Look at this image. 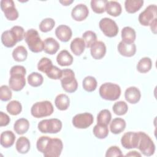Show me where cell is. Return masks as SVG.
Wrapping results in <instances>:
<instances>
[{"mask_svg":"<svg viewBox=\"0 0 157 157\" xmlns=\"http://www.w3.org/2000/svg\"><path fill=\"white\" fill-rule=\"evenodd\" d=\"M1 9L4 12L6 18L10 21L16 20L19 16L15 3L12 0H1L0 2Z\"/></svg>","mask_w":157,"mask_h":157,"instance_id":"obj_12","label":"cell"},{"mask_svg":"<svg viewBox=\"0 0 157 157\" xmlns=\"http://www.w3.org/2000/svg\"><path fill=\"white\" fill-rule=\"evenodd\" d=\"M6 109L10 114L12 115H17L20 114L22 110V105L19 101L13 100L7 104Z\"/></svg>","mask_w":157,"mask_h":157,"instance_id":"obj_36","label":"cell"},{"mask_svg":"<svg viewBox=\"0 0 157 157\" xmlns=\"http://www.w3.org/2000/svg\"><path fill=\"white\" fill-rule=\"evenodd\" d=\"M26 74V69L23 66L15 65L11 67L9 85L12 90L19 91L24 88L26 85V80L25 77Z\"/></svg>","mask_w":157,"mask_h":157,"instance_id":"obj_2","label":"cell"},{"mask_svg":"<svg viewBox=\"0 0 157 157\" xmlns=\"http://www.w3.org/2000/svg\"><path fill=\"white\" fill-rule=\"evenodd\" d=\"M139 140L137 148L145 156H150L155 151V145L150 136L144 132H138Z\"/></svg>","mask_w":157,"mask_h":157,"instance_id":"obj_8","label":"cell"},{"mask_svg":"<svg viewBox=\"0 0 157 157\" xmlns=\"http://www.w3.org/2000/svg\"><path fill=\"white\" fill-rule=\"evenodd\" d=\"M37 128L42 133L56 134L61 130L62 122L58 118L45 119L38 123Z\"/></svg>","mask_w":157,"mask_h":157,"instance_id":"obj_7","label":"cell"},{"mask_svg":"<svg viewBox=\"0 0 157 157\" xmlns=\"http://www.w3.org/2000/svg\"><path fill=\"white\" fill-rule=\"evenodd\" d=\"M124 98L128 102L134 104L140 101L141 93L137 87L130 86L125 90Z\"/></svg>","mask_w":157,"mask_h":157,"instance_id":"obj_18","label":"cell"},{"mask_svg":"<svg viewBox=\"0 0 157 157\" xmlns=\"http://www.w3.org/2000/svg\"><path fill=\"white\" fill-rule=\"evenodd\" d=\"M55 35L56 37L61 42H68L72 36V32L71 28L65 25L58 26L55 29Z\"/></svg>","mask_w":157,"mask_h":157,"instance_id":"obj_16","label":"cell"},{"mask_svg":"<svg viewBox=\"0 0 157 157\" xmlns=\"http://www.w3.org/2000/svg\"><path fill=\"white\" fill-rule=\"evenodd\" d=\"M123 155L117 146H111L109 147L105 153L106 157H113V156H123Z\"/></svg>","mask_w":157,"mask_h":157,"instance_id":"obj_45","label":"cell"},{"mask_svg":"<svg viewBox=\"0 0 157 157\" xmlns=\"http://www.w3.org/2000/svg\"><path fill=\"white\" fill-rule=\"evenodd\" d=\"M47 76L51 79L58 80L60 79L62 75V70L55 66H52V67L45 73Z\"/></svg>","mask_w":157,"mask_h":157,"instance_id":"obj_44","label":"cell"},{"mask_svg":"<svg viewBox=\"0 0 157 157\" xmlns=\"http://www.w3.org/2000/svg\"><path fill=\"white\" fill-rule=\"evenodd\" d=\"M152 67L151 59L148 57L141 58L137 64V70L140 73H146L150 71Z\"/></svg>","mask_w":157,"mask_h":157,"instance_id":"obj_32","label":"cell"},{"mask_svg":"<svg viewBox=\"0 0 157 157\" xmlns=\"http://www.w3.org/2000/svg\"><path fill=\"white\" fill-rule=\"evenodd\" d=\"M118 50L122 56L131 57L136 52V45L134 43L127 44L121 40L118 45Z\"/></svg>","mask_w":157,"mask_h":157,"instance_id":"obj_17","label":"cell"},{"mask_svg":"<svg viewBox=\"0 0 157 157\" xmlns=\"http://www.w3.org/2000/svg\"><path fill=\"white\" fill-rule=\"evenodd\" d=\"M56 61L61 66H68L72 64L73 57L67 50H63L58 54Z\"/></svg>","mask_w":157,"mask_h":157,"instance_id":"obj_23","label":"cell"},{"mask_svg":"<svg viewBox=\"0 0 157 157\" xmlns=\"http://www.w3.org/2000/svg\"><path fill=\"white\" fill-rule=\"evenodd\" d=\"M156 23H157V18L155 19L150 25V29L151 30V31L156 34Z\"/></svg>","mask_w":157,"mask_h":157,"instance_id":"obj_48","label":"cell"},{"mask_svg":"<svg viewBox=\"0 0 157 157\" xmlns=\"http://www.w3.org/2000/svg\"><path fill=\"white\" fill-rule=\"evenodd\" d=\"M106 12L113 17L119 16L122 12V8L121 4L115 1H107L105 6Z\"/></svg>","mask_w":157,"mask_h":157,"instance_id":"obj_22","label":"cell"},{"mask_svg":"<svg viewBox=\"0 0 157 157\" xmlns=\"http://www.w3.org/2000/svg\"><path fill=\"white\" fill-rule=\"evenodd\" d=\"M82 39L85 42V47L86 48H90L91 46L97 41V36L96 33L92 31H86L83 34Z\"/></svg>","mask_w":157,"mask_h":157,"instance_id":"obj_40","label":"cell"},{"mask_svg":"<svg viewBox=\"0 0 157 157\" xmlns=\"http://www.w3.org/2000/svg\"><path fill=\"white\" fill-rule=\"evenodd\" d=\"M59 48V43L53 37H47L44 41V50L49 55L55 54Z\"/></svg>","mask_w":157,"mask_h":157,"instance_id":"obj_20","label":"cell"},{"mask_svg":"<svg viewBox=\"0 0 157 157\" xmlns=\"http://www.w3.org/2000/svg\"><path fill=\"white\" fill-rule=\"evenodd\" d=\"M122 41L127 44H132L136 40V33L135 30L130 26H125L121 30Z\"/></svg>","mask_w":157,"mask_h":157,"instance_id":"obj_25","label":"cell"},{"mask_svg":"<svg viewBox=\"0 0 157 157\" xmlns=\"http://www.w3.org/2000/svg\"><path fill=\"white\" fill-rule=\"evenodd\" d=\"M143 0H126L124 7L126 11L129 13H134L137 12L143 6Z\"/></svg>","mask_w":157,"mask_h":157,"instance_id":"obj_29","label":"cell"},{"mask_svg":"<svg viewBox=\"0 0 157 157\" xmlns=\"http://www.w3.org/2000/svg\"><path fill=\"white\" fill-rule=\"evenodd\" d=\"M12 93L9 86L2 85L0 88V99L2 101H9L12 98Z\"/></svg>","mask_w":157,"mask_h":157,"instance_id":"obj_43","label":"cell"},{"mask_svg":"<svg viewBox=\"0 0 157 157\" xmlns=\"http://www.w3.org/2000/svg\"><path fill=\"white\" fill-rule=\"evenodd\" d=\"M53 66L52 61L47 58L43 57L42 58L37 64V69L44 73H46Z\"/></svg>","mask_w":157,"mask_h":157,"instance_id":"obj_42","label":"cell"},{"mask_svg":"<svg viewBox=\"0 0 157 157\" xmlns=\"http://www.w3.org/2000/svg\"><path fill=\"white\" fill-rule=\"evenodd\" d=\"M126 121L121 118H115L113 119L110 124V131L115 134H118L123 132L126 128Z\"/></svg>","mask_w":157,"mask_h":157,"instance_id":"obj_26","label":"cell"},{"mask_svg":"<svg viewBox=\"0 0 157 157\" xmlns=\"http://www.w3.org/2000/svg\"><path fill=\"white\" fill-rule=\"evenodd\" d=\"M60 81L62 88L65 91L74 93L77 90L78 83L75 77V74L72 69H63Z\"/></svg>","mask_w":157,"mask_h":157,"instance_id":"obj_5","label":"cell"},{"mask_svg":"<svg viewBox=\"0 0 157 157\" xmlns=\"http://www.w3.org/2000/svg\"><path fill=\"white\" fill-rule=\"evenodd\" d=\"M91 56L95 59H101L105 55L106 47L102 41H96L90 47Z\"/></svg>","mask_w":157,"mask_h":157,"instance_id":"obj_15","label":"cell"},{"mask_svg":"<svg viewBox=\"0 0 157 157\" xmlns=\"http://www.w3.org/2000/svg\"><path fill=\"white\" fill-rule=\"evenodd\" d=\"M94 121L91 113L85 112L75 115L72 120V124L78 129H86L90 126Z\"/></svg>","mask_w":157,"mask_h":157,"instance_id":"obj_11","label":"cell"},{"mask_svg":"<svg viewBox=\"0 0 157 157\" xmlns=\"http://www.w3.org/2000/svg\"><path fill=\"white\" fill-rule=\"evenodd\" d=\"M113 112L117 115H123L128 110V104L123 101L116 102L112 107Z\"/></svg>","mask_w":157,"mask_h":157,"instance_id":"obj_41","label":"cell"},{"mask_svg":"<svg viewBox=\"0 0 157 157\" xmlns=\"http://www.w3.org/2000/svg\"><path fill=\"white\" fill-rule=\"evenodd\" d=\"M126 156H141V154L136 151H131L126 155Z\"/></svg>","mask_w":157,"mask_h":157,"instance_id":"obj_49","label":"cell"},{"mask_svg":"<svg viewBox=\"0 0 157 157\" xmlns=\"http://www.w3.org/2000/svg\"><path fill=\"white\" fill-rule=\"evenodd\" d=\"M15 147L18 153L21 154L27 153L30 149V142L26 137L21 136L17 140Z\"/></svg>","mask_w":157,"mask_h":157,"instance_id":"obj_30","label":"cell"},{"mask_svg":"<svg viewBox=\"0 0 157 157\" xmlns=\"http://www.w3.org/2000/svg\"><path fill=\"white\" fill-rule=\"evenodd\" d=\"M10 29L13 31V33L15 35L18 40V42H20L24 39L25 33L24 29L21 26H14Z\"/></svg>","mask_w":157,"mask_h":157,"instance_id":"obj_46","label":"cell"},{"mask_svg":"<svg viewBox=\"0 0 157 157\" xmlns=\"http://www.w3.org/2000/svg\"><path fill=\"white\" fill-rule=\"evenodd\" d=\"M36 147L45 157H58L61 155L63 144L60 139L41 136L37 140Z\"/></svg>","mask_w":157,"mask_h":157,"instance_id":"obj_1","label":"cell"},{"mask_svg":"<svg viewBox=\"0 0 157 157\" xmlns=\"http://www.w3.org/2000/svg\"><path fill=\"white\" fill-rule=\"evenodd\" d=\"M15 140V136L11 131H5L1 134V145L4 148L12 147Z\"/></svg>","mask_w":157,"mask_h":157,"instance_id":"obj_24","label":"cell"},{"mask_svg":"<svg viewBox=\"0 0 157 157\" xmlns=\"http://www.w3.org/2000/svg\"><path fill=\"white\" fill-rule=\"evenodd\" d=\"M99 28L104 34L109 37L116 36L118 33V26L116 22L110 18H103L99 23Z\"/></svg>","mask_w":157,"mask_h":157,"instance_id":"obj_9","label":"cell"},{"mask_svg":"<svg viewBox=\"0 0 157 157\" xmlns=\"http://www.w3.org/2000/svg\"><path fill=\"white\" fill-rule=\"evenodd\" d=\"M1 42L5 47L11 48L18 42V40L13 31L10 29L2 33L1 35Z\"/></svg>","mask_w":157,"mask_h":157,"instance_id":"obj_19","label":"cell"},{"mask_svg":"<svg viewBox=\"0 0 157 157\" xmlns=\"http://www.w3.org/2000/svg\"><path fill=\"white\" fill-rule=\"evenodd\" d=\"M157 16V6L155 4L149 5L139 15L138 20L139 23L145 26H150L151 23Z\"/></svg>","mask_w":157,"mask_h":157,"instance_id":"obj_10","label":"cell"},{"mask_svg":"<svg viewBox=\"0 0 157 157\" xmlns=\"http://www.w3.org/2000/svg\"><path fill=\"white\" fill-rule=\"evenodd\" d=\"M106 0H92L91 1V7L93 11L96 13H102L105 11Z\"/></svg>","mask_w":157,"mask_h":157,"instance_id":"obj_38","label":"cell"},{"mask_svg":"<svg viewBox=\"0 0 157 157\" xmlns=\"http://www.w3.org/2000/svg\"><path fill=\"white\" fill-rule=\"evenodd\" d=\"M28 52L26 48L22 45L17 47L12 52V57L17 62H22L26 59Z\"/></svg>","mask_w":157,"mask_h":157,"instance_id":"obj_31","label":"cell"},{"mask_svg":"<svg viewBox=\"0 0 157 157\" xmlns=\"http://www.w3.org/2000/svg\"><path fill=\"white\" fill-rule=\"evenodd\" d=\"M99 93L100 96L105 100L115 101L121 95V88L117 84L107 82L101 85Z\"/></svg>","mask_w":157,"mask_h":157,"instance_id":"obj_4","label":"cell"},{"mask_svg":"<svg viewBox=\"0 0 157 157\" xmlns=\"http://www.w3.org/2000/svg\"><path fill=\"white\" fill-rule=\"evenodd\" d=\"M59 2L63 6H69L70 4H71L74 1L73 0H60L59 1Z\"/></svg>","mask_w":157,"mask_h":157,"instance_id":"obj_50","label":"cell"},{"mask_svg":"<svg viewBox=\"0 0 157 157\" xmlns=\"http://www.w3.org/2000/svg\"><path fill=\"white\" fill-rule=\"evenodd\" d=\"M54 111L50 101H44L34 103L31 109V113L35 118H42L51 115Z\"/></svg>","mask_w":157,"mask_h":157,"instance_id":"obj_6","label":"cell"},{"mask_svg":"<svg viewBox=\"0 0 157 157\" xmlns=\"http://www.w3.org/2000/svg\"><path fill=\"white\" fill-rule=\"evenodd\" d=\"M29 128V121L24 118L18 119L13 124V129L17 134L21 135L26 133Z\"/></svg>","mask_w":157,"mask_h":157,"instance_id":"obj_27","label":"cell"},{"mask_svg":"<svg viewBox=\"0 0 157 157\" xmlns=\"http://www.w3.org/2000/svg\"><path fill=\"white\" fill-rule=\"evenodd\" d=\"M55 21L52 18H46L42 20L39 25V29L43 33H47L50 31L55 26Z\"/></svg>","mask_w":157,"mask_h":157,"instance_id":"obj_39","label":"cell"},{"mask_svg":"<svg viewBox=\"0 0 157 157\" xmlns=\"http://www.w3.org/2000/svg\"><path fill=\"white\" fill-rule=\"evenodd\" d=\"M27 80L28 83L31 86L33 87H37L43 83L44 77L40 74L36 72H33L28 76Z\"/></svg>","mask_w":157,"mask_h":157,"instance_id":"obj_34","label":"cell"},{"mask_svg":"<svg viewBox=\"0 0 157 157\" xmlns=\"http://www.w3.org/2000/svg\"><path fill=\"white\" fill-rule=\"evenodd\" d=\"M28 48L33 53H39L44 50V42L41 40L39 33L34 29L25 32L24 37Z\"/></svg>","mask_w":157,"mask_h":157,"instance_id":"obj_3","label":"cell"},{"mask_svg":"<svg viewBox=\"0 0 157 157\" xmlns=\"http://www.w3.org/2000/svg\"><path fill=\"white\" fill-rule=\"evenodd\" d=\"M112 115L108 109H103L101 110L97 116V124L107 126L110 122Z\"/></svg>","mask_w":157,"mask_h":157,"instance_id":"obj_33","label":"cell"},{"mask_svg":"<svg viewBox=\"0 0 157 157\" xmlns=\"http://www.w3.org/2000/svg\"><path fill=\"white\" fill-rule=\"evenodd\" d=\"M93 132L96 137H97L98 139H105L108 136L109 129L107 128V126L97 124L94 126Z\"/></svg>","mask_w":157,"mask_h":157,"instance_id":"obj_37","label":"cell"},{"mask_svg":"<svg viewBox=\"0 0 157 157\" xmlns=\"http://www.w3.org/2000/svg\"><path fill=\"white\" fill-rule=\"evenodd\" d=\"M10 118L9 115L3 112H0V126H6L9 124Z\"/></svg>","mask_w":157,"mask_h":157,"instance_id":"obj_47","label":"cell"},{"mask_svg":"<svg viewBox=\"0 0 157 157\" xmlns=\"http://www.w3.org/2000/svg\"><path fill=\"white\" fill-rule=\"evenodd\" d=\"M85 47V44L83 39L80 37L74 39L70 45L72 52L76 56L81 55L83 53Z\"/></svg>","mask_w":157,"mask_h":157,"instance_id":"obj_21","label":"cell"},{"mask_svg":"<svg viewBox=\"0 0 157 157\" xmlns=\"http://www.w3.org/2000/svg\"><path fill=\"white\" fill-rule=\"evenodd\" d=\"M139 140L138 132L129 131L124 133L121 139V144L123 147L126 149L137 148Z\"/></svg>","mask_w":157,"mask_h":157,"instance_id":"obj_13","label":"cell"},{"mask_svg":"<svg viewBox=\"0 0 157 157\" xmlns=\"http://www.w3.org/2000/svg\"><path fill=\"white\" fill-rule=\"evenodd\" d=\"M88 13L89 10L87 6L84 4H78L72 9L71 17L74 20L81 21L87 18Z\"/></svg>","mask_w":157,"mask_h":157,"instance_id":"obj_14","label":"cell"},{"mask_svg":"<svg viewBox=\"0 0 157 157\" xmlns=\"http://www.w3.org/2000/svg\"><path fill=\"white\" fill-rule=\"evenodd\" d=\"M55 104L59 110H66L69 107L70 99L66 94H59L55 98Z\"/></svg>","mask_w":157,"mask_h":157,"instance_id":"obj_28","label":"cell"},{"mask_svg":"<svg viewBox=\"0 0 157 157\" xmlns=\"http://www.w3.org/2000/svg\"><path fill=\"white\" fill-rule=\"evenodd\" d=\"M97 80L93 76H86L82 82L83 89L88 92H92L94 91L97 87Z\"/></svg>","mask_w":157,"mask_h":157,"instance_id":"obj_35","label":"cell"}]
</instances>
